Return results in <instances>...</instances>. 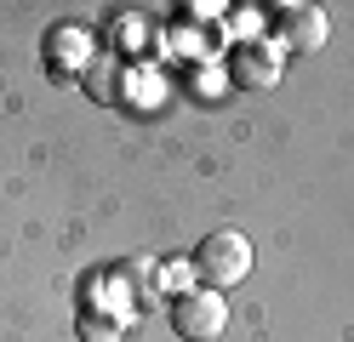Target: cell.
<instances>
[{
    "label": "cell",
    "mask_w": 354,
    "mask_h": 342,
    "mask_svg": "<svg viewBox=\"0 0 354 342\" xmlns=\"http://www.w3.org/2000/svg\"><path fill=\"white\" fill-rule=\"evenodd\" d=\"M194 280H201L206 291H229L252 274V240L240 234V228H217V234H206L201 245H194Z\"/></svg>",
    "instance_id": "cell-1"
},
{
    "label": "cell",
    "mask_w": 354,
    "mask_h": 342,
    "mask_svg": "<svg viewBox=\"0 0 354 342\" xmlns=\"http://www.w3.org/2000/svg\"><path fill=\"white\" fill-rule=\"evenodd\" d=\"M171 331L183 342H217L229 331V296L223 291H206V285L171 296Z\"/></svg>",
    "instance_id": "cell-2"
},
{
    "label": "cell",
    "mask_w": 354,
    "mask_h": 342,
    "mask_svg": "<svg viewBox=\"0 0 354 342\" xmlns=\"http://www.w3.org/2000/svg\"><path fill=\"white\" fill-rule=\"evenodd\" d=\"M331 35V17L320 6H274V46H286V52H320Z\"/></svg>",
    "instance_id": "cell-3"
},
{
    "label": "cell",
    "mask_w": 354,
    "mask_h": 342,
    "mask_svg": "<svg viewBox=\"0 0 354 342\" xmlns=\"http://www.w3.org/2000/svg\"><path fill=\"white\" fill-rule=\"evenodd\" d=\"M280 46H269V40H257V46H234L229 52V86H240V91H269L274 80H280Z\"/></svg>",
    "instance_id": "cell-4"
},
{
    "label": "cell",
    "mask_w": 354,
    "mask_h": 342,
    "mask_svg": "<svg viewBox=\"0 0 354 342\" xmlns=\"http://www.w3.org/2000/svg\"><path fill=\"white\" fill-rule=\"evenodd\" d=\"M52 63L57 68H80V63H92V35H80V29H57L52 35Z\"/></svg>",
    "instance_id": "cell-5"
},
{
    "label": "cell",
    "mask_w": 354,
    "mask_h": 342,
    "mask_svg": "<svg viewBox=\"0 0 354 342\" xmlns=\"http://www.w3.org/2000/svg\"><path fill=\"white\" fill-rule=\"evenodd\" d=\"M154 285H160V291H171V296H183V291H194L201 280H194V263H166L160 274H154Z\"/></svg>",
    "instance_id": "cell-6"
},
{
    "label": "cell",
    "mask_w": 354,
    "mask_h": 342,
    "mask_svg": "<svg viewBox=\"0 0 354 342\" xmlns=\"http://www.w3.org/2000/svg\"><path fill=\"white\" fill-rule=\"evenodd\" d=\"M126 325V314H92V319H80V336H92V342H115Z\"/></svg>",
    "instance_id": "cell-7"
}]
</instances>
